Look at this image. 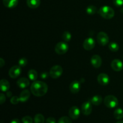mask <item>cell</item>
Returning a JSON list of instances; mask_svg holds the SVG:
<instances>
[{"mask_svg":"<svg viewBox=\"0 0 123 123\" xmlns=\"http://www.w3.org/2000/svg\"><path fill=\"white\" fill-rule=\"evenodd\" d=\"M30 97V92L28 90H23L20 94L19 98H20V102H25L29 99Z\"/></svg>","mask_w":123,"mask_h":123,"instance_id":"cell-17","label":"cell"},{"mask_svg":"<svg viewBox=\"0 0 123 123\" xmlns=\"http://www.w3.org/2000/svg\"><path fill=\"white\" fill-rule=\"evenodd\" d=\"M28 63V61L26 60V58H22L20 60H19V62H18V64H19V66H20V67H25L26 66Z\"/></svg>","mask_w":123,"mask_h":123,"instance_id":"cell-28","label":"cell"},{"mask_svg":"<svg viewBox=\"0 0 123 123\" xmlns=\"http://www.w3.org/2000/svg\"><path fill=\"white\" fill-rule=\"evenodd\" d=\"M0 86H1V91L3 92L8 91V90L10 89V85L9 82L6 79H1L0 81Z\"/></svg>","mask_w":123,"mask_h":123,"instance_id":"cell-18","label":"cell"},{"mask_svg":"<svg viewBox=\"0 0 123 123\" xmlns=\"http://www.w3.org/2000/svg\"><path fill=\"white\" fill-rule=\"evenodd\" d=\"M97 41L98 44L101 46H105L109 43V38L106 32H100L97 36Z\"/></svg>","mask_w":123,"mask_h":123,"instance_id":"cell-6","label":"cell"},{"mask_svg":"<svg viewBox=\"0 0 123 123\" xmlns=\"http://www.w3.org/2000/svg\"><path fill=\"white\" fill-rule=\"evenodd\" d=\"M17 85L20 88H25L30 85V81L27 78H21L17 81Z\"/></svg>","mask_w":123,"mask_h":123,"instance_id":"cell-15","label":"cell"},{"mask_svg":"<svg viewBox=\"0 0 123 123\" xmlns=\"http://www.w3.org/2000/svg\"><path fill=\"white\" fill-rule=\"evenodd\" d=\"M98 13L102 18L106 19H111L114 18L115 12L112 7L109 6H103L98 11Z\"/></svg>","mask_w":123,"mask_h":123,"instance_id":"cell-2","label":"cell"},{"mask_svg":"<svg viewBox=\"0 0 123 123\" xmlns=\"http://www.w3.org/2000/svg\"><path fill=\"white\" fill-rule=\"evenodd\" d=\"M97 80L100 85L102 86H106L109 84L110 78L109 76L106 73H100L97 77Z\"/></svg>","mask_w":123,"mask_h":123,"instance_id":"cell-8","label":"cell"},{"mask_svg":"<svg viewBox=\"0 0 123 123\" xmlns=\"http://www.w3.org/2000/svg\"><path fill=\"white\" fill-rule=\"evenodd\" d=\"M5 102H6V96L4 94L1 93L0 96V103L1 105H2Z\"/></svg>","mask_w":123,"mask_h":123,"instance_id":"cell-32","label":"cell"},{"mask_svg":"<svg viewBox=\"0 0 123 123\" xmlns=\"http://www.w3.org/2000/svg\"><path fill=\"white\" fill-rule=\"evenodd\" d=\"M20 101V98H19V97H18V96H13L10 100L11 103H12L13 105H17Z\"/></svg>","mask_w":123,"mask_h":123,"instance_id":"cell-30","label":"cell"},{"mask_svg":"<svg viewBox=\"0 0 123 123\" xmlns=\"http://www.w3.org/2000/svg\"><path fill=\"white\" fill-rule=\"evenodd\" d=\"M63 73V69L60 65L54 66L50 70L49 76L53 79H57L62 75Z\"/></svg>","mask_w":123,"mask_h":123,"instance_id":"cell-4","label":"cell"},{"mask_svg":"<svg viewBox=\"0 0 123 123\" xmlns=\"http://www.w3.org/2000/svg\"><path fill=\"white\" fill-rule=\"evenodd\" d=\"M111 67L115 72H120L123 68V63L121 60L115 59L112 61Z\"/></svg>","mask_w":123,"mask_h":123,"instance_id":"cell-12","label":"cell"},{"mask_svg":"<svg viewBox=\"0 0 123 123\" xmlns=\"http://www.w3.org/2000/svg\"><path fill=\"white\" fill-rule=\"evenodd\" d=\"M46 123H56V120L53 117H49L46 120Z\"/></svg>","mask_w":123,"mask_h":123,"instance_id":"cell-33","label":"cell"},{"mask_svg":"<svg viewBox=\"0 0 123 123\" xmlns=\"http://www.w3.org/2000/svg\"><path fill=\"white\" fill-rule=\"evenodd\" d=\"M28 76L30 80L35 81L38 78V74H37V72H36V70L34 69H31L28 72Z\"/></svg>","mask_w":123,"mask_h":123,"instance_id":"cell-21","label":"cell"},{"mask_svg":"<svg viewBox=\"0 0 123 123\" xmlns=\"http://www.w3.org/2000/svg\"><path fill=\"white\" fill-rule=\"evenodd\" d=\"M10 123H20V122L18 119L15 118V119H13V120L11 121Z\"/></svg>","mask_w":123,"mask_h":123,"instance_id":"cell-36","label":"cell"},{"mask_svg":"<svg viewBox=\"0 0 123 123\" xmlns=\"http://www.w3.org/2000/svg\"><path fill=\"white\" fill-rule=\"evenodd\" d=\"M117 123H123V121H119Z\"/></svg>","mask_w":123,"mask_h":123,"instance_id":"cell-38","label":"cell"},{"mask_svg":"<svg viewBox=\"0 0 123 123\" xmlns=\"http://www.w3.org/2000/svg\"><path fill=\"white\" fill-rule=\"evenodd\" d=\"M70 117L73 120H76L79 117L80 114V111L79 108L77 106H72L70 109L69 112H68Z\"/></svg>","mask_w":123,"mask_h":123,"instance_id":"cell-11","label":"cell"},{"mask_svg":"<svg viewBox=\"0 0 123 123\" xmlns=\"http://www.w3.org/2000/svg\"><path fill=\"white\" fill-rule=\"evenodd\" d=\"M104 104L108 108H114L118 105V100L115 96L109 95L105 98Z\"/></svg>","mask_w":123,"mask_h":123,"instance_id":"cell-3","label":"cell"},{"mask_svg":"<svg viewBox=\"0 0 123 123\" xmlns=\"http://www.w3.org/2000/svg\"><path fill=\"white\" fill-rule=\"evenodd\" d=\"M91 63L94 68H99L102 64V58L98 55H94L91 57Z\"/></svg>","mask_w":123,"mask_h":123,"instance_id":"cell-13","label":"cell"},{"mask_svg":"<svg viewBox=\"0 0 123 123\" xmlns=\"http://www.w3.org/2000/svg\"><path fill=\"white\" fill-rule=\"evenodd\" d=\"M22 121L23 123H33V120L30 116H25L23 117Z\"/></svg>","mask_w":123,"mask_h":123,"instance_id":"cell-29","label":"cell"},{"mask_svg":"<svg viewBox=\"0 0 123 123\" xmlns=\"http://www.w3.org/2000/svg\"><path fill=\"white\" fill-rule=\"evenodd\" d=\"M3 4L5 7L9 8H13L16 7L18 4V0H3Z\"/></svg>","mask_w":123,"mask_h":123,"instance_id":"cell-16","label":"cell"},{"mask_svg":"<svg viewBox=\"0 0 123 123\" xmlns=\"http://www.w3.org/2000/svg\"><path fill=\"white\" fill-rule=\"evenodd\" d=\"M113 2L115 6L120 7L123 5V0H113Z\"/></svg>","mask_w":123,"mask_h":123,"instance_id":"cell-31","label":"cell"},{"mask_svg":"<svg viewBox=\"0 0 123 123\" xmlns=\"http://www.w3.org/2000/svg\"><path fill=\"white\" fill-rule=\"evenodd\" d=\"M70 90L73 94H76L80 91V84L78 80H74L70 85Z\"/></svg>","mask_w":123,"mask_h":123,"instance_id":"cell-14","label":"cell"},{"mask_svg":"<svg viewBox=\"0 0 123 123\" xmlns=\"http://www.w3.org/2000/svg\"><path fill=\"white\" fill-rule=\"evenodd\" d=\"M62 38L64 40V42H68L71 40L72 38V34L68 31H64L62 34Z\"/></svg>","mask_w":123,"mask_h":123,"instance_id":"cell-26","label":"cell"},{"mask_svg":"<svg viewBox=\"0 0 123 123\" xmlns=\"http://www.w3.org/2000/svg\"><path fill=\"white\" fill-rule=\"evenodd\" d=\"M7 97H11V96H12V92H11V91H8V92H7Z\"/></svg>","mask_w":123,"mask_h":123,"instance_id":"cell-37","label":"cell"},{"mask_svg":"<svg viewBox=\"0 0 123 123\" xmlns=\"http://www.w3.org/2000/svg\"><path fill=\"white\" fill-rule=\"evenodd\" d=\"M31 91L36 97L44 96L48 92V86L45 82L38 80H35L31 85Z\"/></svg>","mask_w":123,"mask_h":123,"instance_id":"cell-1","label":"cell"},{"mask_svg":"<svg viewBox=\"0 0 123 123\" xmlns=\"http://www.w3.org/2000/svg\"><path fill=\"white\" fill-rule=\"evenodd\" d=\"M21 72L22 69L20 66H14L11 67L10 69L9 70L8 75L10 76V78L15 79L19 76V75L21 74Z\"/></svg>","mask_w":123,"mask_h":123,"instance_id":"cell-7","label":"cell"},{"mask_svg":"<svg viewBox=\"0 0 123 123\" xmlns=\"http://www.w3.org/2000/svg\"><path fill=\"white\" fill-rule=\"evenodd\" d=\"M114 116L117 120H121L123 118V110L121 108L115 109L114 112Z\"/></svg>","mask_w":123,"mask_h":123,"instance_id":"cell-22","label":"cell"},{"mask_svg":"<svg viewBox=\"0 0 123 123\" xmlns=\"http://www.w3.org/2000/svg\"><path fill=\"white\" fill-rule=\"evenodd\" d=\"M109 49L111 50L112 52H117L119 50V45L118 44V43H117L116 42H112L111 43H109Z\"/></svg>","mask_w":123,"mask_h":123,"instance_id":"cell-24","label":"cell"},{"mask_svg":"<svg viewBox=\"0 0 123 123\" xmlns=\"http://www.w3.org/2000/svg\"><path fill=\"white\" fill-rule=\"evenodd\" d=\"M95 44H96L95 40L92 37H88L84 40L83 46L85 50H91L94 48Z\"/></svg>","mask_w":123,"mask_h":123,"instance_id":"cell-10","label":"cell"},{"mask_svg":"<svg viewBox=\"0 0 123 123\" xmlns=\"http://www.w3.org/2000/svg\"><path fill=\"white\" fill-rule=\"evenodd\" d=\"M58 123H72V120L67 117H62L59 119Z\"/></svg>","mask_w":123,"mask_h":123,"instance_id":"cell-27","label":"cell"},{"mask_svg":"<svg viewBox=\"0 0 123 123\" xmlns=\"http://www.w3.org/2000/svg\"><path fill=\"white\" fill-rule=\"evenodd\" d=\"M34 121L35 123H44V117L42 114H37L35 115Z\"/></svg>","mask_w":123,"mask_h":123,"instance_id":"cell-23","label":"cell"},{"mask_svg":"<svg viewBox=\"0 0 123 123\" xmlns=\"http://www.w3.org/2000/svg\"><path fill=\"white\" fill-rule=\"evenodd\" d=\"M68 50V45L66 42H60L56 44L55 50L56 54L59 55H63L66 54Z\"/></svg>","mask_w":123,"mask_h":123,"instance_id":"cell-5","label":"cell"},{"mask_svg":"<svg viewBox=\"0 0 123 123\" xmlns=\"http://www.w3.org/2000/svg\"><path fill=\"white\" fill-rule=\"evenodd\" d=\"M0 64H1V67H3L4 65L5 64V61L2 58L0 59Z\"/></svg>","mask_w":123,"mask_h":123,"instance_id":"cell-35","label":"cell"},{"mask_svg":"<svg viewBox=\"0 0 123 123\" xmlns=\"http://www.w3.org/2000/svg\"><path fill=\"white\" fill-rule=\"evenodd\" d=\"M91 102L94 105H100L102 102V97L99 95H96L91 98Z\"/></svg>","mask_w":123,"mask_h":123,"instance_id":"cell-20","label":"cell"},{"mask_svg":"<svg viewBox=\"0 0 123 123\" xmlns=\"http://www.w3.org/2000/svg\"><path fill=\"white\" fill-rule=\"evenodd\" d=\"M27 6L31 8H37L40 4V0H26Z\"/></svg>","mask_w":123,"mask_h":123,"instance_id":"cell-19","label":"cell"},{"mask_svg":"<svg viewBox=\"0 0 123 123\" xmlns=\"http://www.w3.org/2000/svg\"><path fill=\"white\" fill-rule=\"evenodd\" d=\"M86 12L90 15L94 14L97 12V7L94 6H89L86 8Z\"/></svg>","mask_w":123,"mask_h":123,"instance_id":"cell-25","label":"cell"},{"mask_svg":"<svg viewBox=\"0 0 123 123\" xmlns=\"http://www.w3.org/2000/svg\"><path fill=\"white\" fill-rule=\"evenodd\" d=\"M48 76H49V74H48V73L47 72H43L41 74V78L43 79H45L46 78H48Z\"/></svg>","mask_w":123,"mask_h":123,"instance_id":"cell-34","label":"cell"},{"mask_svg":"<svg viewBox=\"0 0 123 123\" xmlns=\"http://www.w3.org/2000/svg\"><path fill=\"white\" fill-rule=\"evenodd\" d=\"M81 111L84 115H89L92 112V105L91 101H86L84 102L81 106Z\"/></svg>","mask_w":123,"mask_h":123,"instance_id":"cell-9","label":"cell"}]
</instances>
